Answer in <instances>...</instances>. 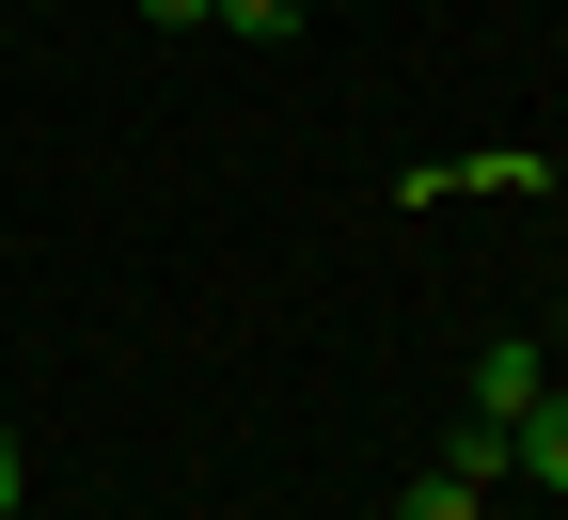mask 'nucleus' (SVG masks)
Instances as JSON below:
<instances>
[{
  "label": "nucleus",
  "instance_id": "3",
  "mask_svg": "<svg viewBox=\"0 0 568 520\" xmlns=\"http://www.w3.org/2000/svg\"><path fill=\"white\" fill-rule=\"evenodd\" d=\"M443 473H458V489H506V426H489V410H458V441H443Z\"/></svg>",
  "mask_w": 568,
  "mask_h": 520
},
{
  "label": "nucleus",
  "instance_id": "8",
  "mask_svg": "<svg viewBox=\"0 0 568 520\" xmlns=\"http://www.w3.org/2000/svg\"><path fill=\"white\" fill-rule=\"evenodd\" d=\"M552 347H568V300H552Z\"/></svg>",
  "mask_w": 568,
  "mask_h": 520
},
{
  "label": "nucleus",
  "instance_id": "7",
  "mask_svg": "<svg viewBox=\"0 0 568 520\" xmlns=\"http://www.w3.org/2000/svg\"><path fill=\"white\" fill-rule=\"evenodd\" d=\"M0 520H17V426H0Z\"/></svg>",
  "mask_w": 568,
  "mask_h": 520
},
{
  "label": "nucleus",
  "instance_id": "5",
  "mask_svg": "<svg viewBox=\"0 0 568 520\" xmlns=\"http://www.w3.org/2000/svg\"><path fill=\"white\" fill-rule=\"evenodd\" d=\"M395 520H489V489H458V473H426V489H410Z\"/></svg>",
  "mask_w": 568,
  "mask_h": 520
},
{
  "label": "nucleus",
  "instance_id": "4",
  "mask_svg": "<svg viewBox=\"0 0 568 520\" xmlns=\"http://www.w3.org/2000/svg\"><path fill=\"white\" fill-rule=\"evenodd\" d=\"M301 17H316V0H222V32H237V48H284Z\"/></svg>",
  "mask_w": 568,
  "mask_h": 520
},
{
  "label": "nucleus",
  "instance_id": "2",
  "mask_svg": "<svg viewBox=\"0 0 568 520\" xmlns=\"http://www.w3.org/2000/svg\"><path fill=\"white\" fill-rule=\"evenodd\" d=\"M506 473H521V489H568V395H537V410L506 426Z\"/></svg>",
  "mask_w": 568,
  "mask_h": 520
},
{
  "label": "nucleus",
  "instance_id": "6",
  "mask_svg": "<svg viewBox=\"0 0 568 520\" xmlns=\"http://www.w3.org/2000/svg\"><path fill=\"white\" fill-rule=\"evenodd\" d=\"M142 17H159V32H205V17H222V0H142Z\"/></svg>",
  "mask_w": 568,
  "mask_h": 520
},
{
  "label": "nucleus",
  "instance_id": "1",
  "mask_svg": "<svg viewBox=\"0 0 568 520\" xmlns=\"http://www.w3.org/2000/svg\"><path fill=\"white\" fill-rule=\"evenodd\" d=\"M537 395H552V347H489V363H474V410H489V426H521Z\"/></svg>",
  "mask_w": 568,
  "mask_h": 520
}]
</instances>
